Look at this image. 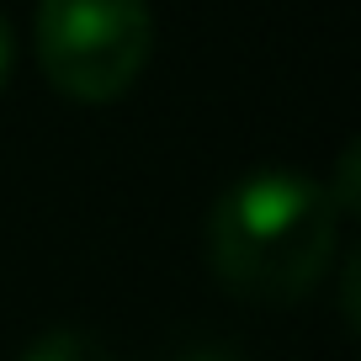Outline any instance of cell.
<instances>
[{
  "instance_id": "obj_1",
  "label": "cell",
  "mask_w": 361,
  "mask_h": 361,
  "mask_svg": "<svg viewBox=\"0 0 361 361\" xmlns=\"http://www.w3.org/2000/svg\"><path fill=\"white\" fill-rule=\"evenodd\" d=\"M340 213L324 180L298 170H250L207 207V266L245 303H298L329 276Z\"/></svg>"
},
{
  "instance_id": "obj_2",
  "label": "cell",
  "mask_w": 361,
  "mask_h": 361,
  "mask_svg": "<svg viewBox=\"0 0 361 361\" xmlns=\"http://www.w3.org/2000/svg\"><path fill=\"white\" fill-rule=\"evenodd\" d=\"M32 48L48 85L69 102H117L154 54L149 0H37Z\"/></svg>"
},
{
  "instance_id": "obj_3",
  "label": "cell",
  "mask_w": 361,
  "mask_h": 361,
  "mask_svg": "<svg viewBox=\"0 0 361 361\" xmlns=\"http://www.w3.org/2000/svg\"><path fill=\"white\" fill-rule=\"evenodd\" d=\"M16 361H117V356L90 329H43L37 340H27Z\"/></svg>"
},
{
  "instance_id": "obj_4",
  "label": "cell",
  "mask_w": 361,
  "mask_h": 361,
  "mask_svg": "<svg viewBox=\"0 0 361 361\" xmlns=\"http://www.w3.org/2000/svg\"><path fill=\"white\" fill-rule=\"evenodd\" d=\"M11 69H16V32H11V22L0 16V90L11 80Z\"/></svg>"
},
{
  "instance_id": "obj_5",
  "label": "cell",
  "mask_w": 361,
  "mask_h": 361,
  "mask_svg": "<svg viewBox=\"0 0 361 361\" xmlns=\"http://www.w3.org/2000/svg\"><path fill=\"white\" fill-rule=\"evenodd\" d=\"M176 361H239L234 350H218V345H197V350H186V356H176Z\"/></svg>"
}]
</instances>
